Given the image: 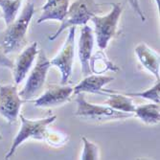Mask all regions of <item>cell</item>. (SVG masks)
Wrapping results in <instances>:
<instances>
[{"mask_svg":"<svg viewBox=\"0 0 160 160\" xmlns=\"http://www.w3.org/2000/svg\"><path fill=\"white\" fill-rule=\"evenodd\" d=\"M155 2H156L157 6H158V8H159V4H160V0H155Z\"/></svg>","mask_w":160,"mask_h":160,"instance_id":"24","label":"cell"},{"mask_svg":"<svg viewBox=\"0 0 160 160\" xmlns=\"http://www.w3.org/2000/svg\"><path fill=\"white\" fill-rule=\"evenodd\" d=\"M160 109L159 104H149L136 106L134 113L135 116L138 117L143 123L147 125H154L159 124L160 120Z\"/></svg>","mask_w":160,"mask_h":160,"instance_id":"17","label":"cell"},{"mask_svg":"<svg viewBox=\"0 0 160 160\" xmlns=\"http://www.w3.org/2000/svg\"><path fill=\"white\" fill-rule=\"evenodd\" d=\"M103 90L105 91V93L106 92L110 93L108 101L106 102V104L108 105V107H110L116 110H119V111L128 112V113H134L136 106L133 104L132 100L128 96L119 94V93H115L110 90H105V89H103Z\"/></svg>","mask_w":160,"mask_h":160,"instance_id":"16","label":"cell"},{"mask_svg":"<svg viewBox=\"0 0 160 160\" xmlns=\"http://www.w3.org/2000/svg\"><path fill=\"white\" fill-rule=\"evenodd\" d=\"M89 68L90 72L97 75L104 74L107 71H119V67L112 63V62H110V60L103 50H100L95 54L91 55L89 60Z\"/></svg>","mask_w":160,"mask_h":160,"instance_id":"15","label":"cell"},{"mask_svg":"<svg viewBox=\"0 0 160 160\" xmlns=\"http://www.w3.org/2000/svg\"><path fill=\"white\" fill-rule=\"evenodd\" d=\"M46 1H50V0H46Z\"/></svg>","mask_w":160,"mask_h":160,"instance_id":"27","label":"cell"},{"mask_svg":"<svg viewBox=\"0 0 160 160\" xmlns=\"http://www.w3.org/2000/svg\"><path fill=\"white\" fill-rule=\"evenodd\" d=\"M35 13L34 3H28L21 16L11 23L3 35L0 47L6 55L16 53L26 43V34Z\"/></svg>","mask_w":160,"mask_h":160,"instance_id":"1","label":"cell"},{"mask_svg":"<svg viewBox=\"0 0 160 160\" xmlns=\"http://www.w3.org/2000/svg\"><path fill=\"white\" fill-rule=\"evenodd\" d=\"M51 67L50 61L43 50H39L38 53V61L34 66L30 76L23 88L18 92L19 97L25 102L30 101L41 91L45 83L48 70Z\"/></svg>","mask_w":160,"mask_h":160,"instance_id":"6","label":"cell"},{"mask_svg":"<svg viewBox=\"0 0 160 160\" xmlns=\"http://www.w3.org/2000/svg\"><path fill=\"white\" fill-rule=\"evenodd\" d=\"M44 140L46 142H48V144L52 145V146L59 147V146H61V145L64 144V142L67 140V138L63 134L58 133V132H49V130L47 129Z\"/></svg>","mask_w":160,"mask_h":160,"instance_id":"21","label":"cell"},{"mask_svg":"<svg viewBox=\"0 0 160 160\" xmlns=\"http://www.w3.org/2000/svg\"><path fill=\"white\" fill-rule=\"evenodd\" d=\"M69 7V0H50L42 7V13L38 23H42L47 20L62 21Z\"/></svg>","mask_w":160,"mask_h":160,"instance_id":"14","label":"cell"},{"mask_svg":"<svg viewBox=\"0 0 160 160\" xmlns=\"http://www.w3.org/2000/svg\"><path fill=\"white\" fill-rule=\"evenodd\" d=\"M23 0H0V9L3 12L7 26L16 20Z\"/></svg>","mask_w":160,"mask_h":160,"instance_id":"18","label":"cell"},{"mask_svg":"<svg viewBox=\"0 0 160 160\" xmlns=\"http://www.w3.org/2000/svg\"><path fill=\"white\" fill-rule=\"evenodd\" d=\"M24 102L19 97L17 84H0V115L8 123L12 124L18 120Z\"/></svg>","mask_w":160,"mask_h":160,"instance_id":"8","label":"cell"},{"mask_svg":"<svg viewBox=\"0 0 160 160\" xmlns=\"http://www.w3.org/2000/svg\"><path fill=\"white\" fill-rule=\"evenodd\" d=\"M75 36H76V26L70 27L68 36L61 51L50 62L51 65L57 66L61 70L62 73L61 84H66L72 74V68H73L74 55H75Z\"/></svg>","mask_w":160,"mask_h":160,"instance_id":"7","label":"cell"},{"mask_svg":"<svg viewBox=\"0 0 160 160\" xmlns=\"http://www.w3.org/2000/svg\"><path fill=\"white\" fill-rule=\"evenodd\" d=\"M18 117L21 121V127L18 130V134L14 137L12 146L8 152V153L5 155V159H10L17 149L20 145L28 140V139H36V140H44L47 128L50 124L55 122L57 119V116H50L47 118H42L38 120H30L26 119L22 114H19Z\"/></svg>","mask_w":160,"mask_h":160,"instance_id":"3","label":"cell"},{"mask_svg":"<svg viewBox=\"0 0 160 160\" xmlns=\"http://www.w3.org/2000/svg\"><path fill=\"white\" fill-rule=\"evenodd\" d=\"M159 92H160V82L159 80L156 81L155 84L151 87V88L147 89L146 91L142 92H135V93H126L125 95L128 97H140L144 98L150 101H152L155 104L160 103V98H159Z\"/></svg>","mask_w":160,"mask_h":160,"instance_id":"19","label":"cell"},{"mask_svg":"<svg viewBox=\"0 0 160 160\" xmlns=\"http://www.w3.org/2000/svg\"><path fill=\"white\" fill-rule=\"evenodd\" d=\"M99 12H101V5L97 4L95 0H76L68 7L62 25L54 35L49 37V40H55L67 28L85 25Z\"/></svg>","mask_w":160,"mask_h":160,"instance_id":"2","label":"cell"},{"mask_svg":"<svg viewBox=\"0 0 160 160\" xmlns=\"http://www.w3.org/2000/svg\"><path fill=\"white\" fill-rule=\"evenodd\" d=\"M128 2L129 3L130 6H132V8L133 9L134 12H136V14L140 18L141 21H142V22H145V21H146V17H145V14H144V12H143V10L141 9L140 3H139V0H128Z\"/></svg>","mask_w":160,"mask_h":160,"instance_id":"22","label":"cell"},{"mask_svg":"<svg viewBox=\"0 0 160 160\" xmlns=\"http://www.w3.org/2000/svg\"><path fill=\"white\" fill-rule=\"evenodd\" d=\"M38 42H33L25 48L19 55L13 66V80L17 85L19 84L27 76L38 55Z\"/></svg>","mask_w":160,"mask_h":160,"instance_id":"11","label":"cell"},{"mask_svg":"<svg viewBox=\"0 0 160 160\" xmlns=\"http://www.w3.org/2000/svg\"><path fill=\"white\" fill-rule=\"evenodd\" d=\"M14 63L7 57V55L3 52V50L0 47V67H5L8 69L12 70Z\"/></svg>","mask_w":160,"mask_h":160,"instance_id":"23","label":"cell"},{"mask_svg":"<svg viewBox=\"0 0 160 160\" xmlns=\"http://www.w3.org/2000/svg\"><path fill=\"white\" fill-rule=\"evenodd\" d=\"M2 140V135H1V133H0V141Z\"/></svg>","mask_w":160,"mask_h":160,"instance_id":"25","label":"cell"},{"mask_svg":"<svg viewBox=\"0 0 160 160\" xmlns=\"http://www.w3.org/2000/svg\"><path fill=\"white\" fill-rule=\"evenodd\" d=\"M94 46V34L92 28L88 25H83L79 38L78 55L82 64V71L83 76H87L90 73L89 60L92 55Z\"/></svg>","mask_w":160,"mask_h":160,"instance_id":"10","label":"cell"},{"mask_svg":"<svg viewBox=\"0 0 160 160\" xmlns=\"http://www.w3.org/2000/svg\"><path fill=\"white\" fill-rule=\"evenodd\" d=\"M112 10L104 17L93 16L90 20L95 26L96 41L101 50H105L109 41L118 33V23L121 18L123 6L120 3H112Z\"/></svg>","mask_w":160,"mask_h":160,"instance_id":"4","label":"cell"},{"mask_svg":"<svg viewBox=\"0 0 160 160\" xmlns=\"http://www.w3.org/2000/svg\"><path fill=\"white\" fill-rule=\"evenodd\" d=\"M75 100L77 104V109L75 116L85 120H91L96 122H104L115 119H126L132 116V113H128L116 110L110 107L99 106L88 103L84 99V93H79L76 95Z\"/></svg>","mask_w":160,"mask_h":160,"instance_id":"5","label":"cell"},{"mask_svg":"<svg viewBox=\"0 0 160 160\" xmlns=\"http://www.w3.org/2000/svg\"><path fill=\"white\" fill-rule=\"evenodd\" d=\"M0 12H1V9H0Z\"/></svg>","mask_w":160,"mask_h":160,"instance_id":"26","label":"cell"},{"mask_svg":"<svg viewBox=\"0 0 160 160\" xmlns=\"http://www.w3.org/2000/svg\"><path fill=\"white\" fill-rule=\"evenodd\" d=\"M135 54L141 64L159 80V55L145 43H140L135 47Z\"/></svg>","mask_w":160,"mask_h":160,"instance_id":"13","label":"cell"},{"mask_svg":"<svg viewBox=\"0 0 160 160\" xmlns=\"http://www.w3.org/2000/svg\"><path fill=\"white\" fill-rule=\"evenodd\" d=\"M113 77L104 76V75H87L85 78L79 82L75 87H73V94L77 95L79 93H97L105 94L103 92V87L112 82Z\"/></svg>","mask_w":160,"mask_h":160,"instance_id":"12","label":"cell"},{"mask_svg":"<svg viewBox=\"0 0 160 160\" xmlns=\"http://www.w3.org/2000/svg\"><path fill=\"white\" fill-rule=\"evenodd\" d=\"M83 142V151L81 155L82 160H96L99 159V149L94 143L90 142L84 136H82Z\"/></svg>","mask_w":160,"mask_h":160,"instance_id":"20","label":"cell"},{"mask_svg":"<svg viewBox=\"0 0 160 160\" xmlns=\"http://www.w3.org/2000/svg\"><path fill=\"white\" fill-rule=\"evenodd\" d=\"M73 94V87L65 84H51L47 90L35 101L37 108H53L68 102Z\"/></svg>","mask_w":160,"mask_h":160,"instance_id":"9","label":"cell"}]
</instances>
